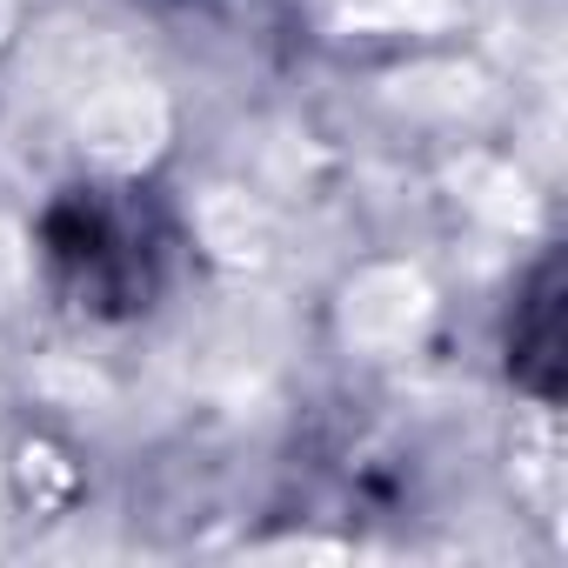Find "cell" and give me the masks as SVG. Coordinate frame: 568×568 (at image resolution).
Instances as JSON below:
<instances>
[{"label":"cell","instance_id":"obj_2","mask_svg":"<svg viewBox=\"0 0 568 568\" xmlns=\"http://www.w3.org/2000/svg\"><path fill=\"white\" fill-rule=\"evenodd\" d=\"M508 375L535 395V402H555L561 395V261L548 254L535 267V281L515 302V322H508Z\"/></svg>","mask_w":568,"mask_h":568},{"label":"cell","instance_id":"obj_1","mask_svg":"<svg viewBox=\"0 0 568 568\" xmlns=\"http://www.w3.org/2000/svg\"><path fill=\"white\" fill-rule=\"evenodd\" d=\"M41 261L54 295L88 322H134L161 302L174 227L148 187L88 181L41 214Z\"/></svg>","mask_w":568,"mask_h":568}]
</instances>
